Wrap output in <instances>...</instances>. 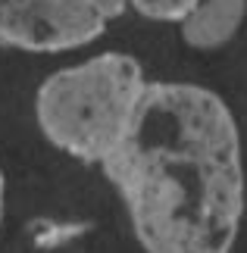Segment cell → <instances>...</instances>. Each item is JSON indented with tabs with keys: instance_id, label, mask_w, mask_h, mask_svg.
Returning a JSON list of instances; mask_svg holds the SVG:
<instances>
[{
	"instance_id": "obj_1",
	"label": "cell",
	"mask_w": 247,
	"mask_h": 253,
	"mask_svg": "<svg viewBox=\"0 0 247 253\" xmlns=\"http://www.w3.org/2000/svg\"><path fill=\"white\" fill-rule=\"evenodd\" d=\"M100 172L144 253H232L247 181L238 122L216 91L150 82Z\"/></svg>"
},
{
	"instance_id": "obj_2",
	"label": "cell",
	"mask_w": 247,
	"mask_h": 253,
	"mask_svg": "<svg viewBox=\"0 0 247 253\" xmlns=\"http://www.w3.org/2000/svg\"><path fill=\"white\" fill-rule=\"evenodd\" d=\"M141 63L106 50L47 75L35 97L38 128L56 150L103 166L122 144L147 91Z\"/></svg>"
},
{
	"instance_id": "obj_3",
	"label": "cell",
	"mask_w": 247,
	"mask_h": 253,
	"mask_svg": "<svg viewBox=\"0 0 247 253\" xmlns=\"http://www.w3.org/2000/svg\"><path fill=\"white\" fill-rule=\"evenodd\" d=\"M125 9V0H0V44L25 53L78 50Z\"/></svg>"
},
{
	"instance_id": "obj_4",
	"label": "cell",
	"mask_w": 247,
	"mask_h": 253,
	"mask_svg": "<svg viewBox=\"0 0 247 253\" xmlns=\"http://www.w3.org/2000/svg\"><path fill=\"white\" fill-rule=\"evenodd\" d=\"M125 3L138 16L150 19V22H166V25L188 22L200 9V0H125Z\"/></svg>"
},
{
	"instance_id": "obj_5",
	"label": "cell",
	"mask_w": 247,
	"mask_h": 253,
	"mask_svg": "<svg viewBox=\"0 0 247 253\" xmlns=\"http://www.w3.org/2000/svg\"><path fill=\"white\" fill-rule=\"evenodd\" d=\"M3 210H6V178L3 169H0V222H3Z\"/></svg>"
}]
</instances>
